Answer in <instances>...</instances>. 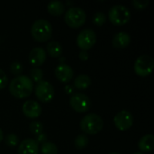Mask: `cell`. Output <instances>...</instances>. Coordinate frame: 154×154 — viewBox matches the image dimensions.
Masks as SVG:
<instances>
[{
  "label": "cell",
  "mask_w": 154,
  "mask_h": 154,
  "mask_svg": "<svg viewBox=\"0 0 154 154\" xmlns=\"http://www.w3.org/2000/svg\"><path fill=\"white\" fill-rule=\"evenodd\" d=\"M33 90V82L25 75H19L12 79L9 85V92L17 98H25L31 96Z\"/></svg>",
  "instance_id": "1"
},
{
  "label": "cell",
  "mask_w": 154,
  "mask_h": 154,
  "mask_svg": "<svg viewBox=\"0 0 154 154\" xmlns=\"http://www.w3.org/2000/svg\"><path fill=\"white\" fill-rule=\"evenodd\" d=\"M31 33L32 38L40 42L48 41L52 35V26L45 19H38L32 24Z\"/></svg>",
  "instance_id": "2"
},
{
  "label": "cell",
  "mask_w": 154,
  "mask_h": 154,
  "mask_svg": "<svg viewBox=\"0 0 154 154\" xmlns=\"http://www.w3.org/2000/svg\"><path fill=\"white\" fill-rule=\"evenodd\" d=\"M104 127V121L97 114H88L80 121V129L87 134H97Z\"/></svg>",
  "instance_id": "3"
},
{
  "label": "cell",
  "mask_w": 154,
  "mask_h": 154,
  "mask_svg": "<svg viewBox=\"0 0 154 154\" xmlns=\"http://www.w3.org/2000/svg\"><path fill=\"white\" fill-rule=\"evenodd\" d=\"M108 17L113 24L121 26L125 25L130 21L131 12L123 5H116L110 8L108 12Z\"/></svg>",
  "instance_id": "4"
},
{
  "label": "cell",
  "mask_w": 154,
  "mask_h": 154,
  "mask_svg": "<svg viewBox=\"0 0 154 154\" xmlns=\"http://www.w3.org/2000/svg\"><path fill=\"white\" fill-rule=\"evenodd\" d=\"M87 19L85 11L79 6H71L68 9L64 15V21L68 26L71 28H79L82 26Z\"/></svg>",
  "instance_id": "5"
},
{
  "label": "cell",
  "mask_w": 154,
  "mask_h": 154,
  "mask_svg": "<svg viewBox=\"0 0 154 154\" xmlns=\"http://www.w3.org/2000/svg\"><path fill=\"white\" fill-rule=\"evenodd\" d=\"M154 68L153 58L150 55L143 54L138 57L134 63V72L140 77H147L152 74Z\"/></svg>",
  "instance_id": "6"
},
{
  "label": "cell",
  "mask_w": 154,
  "mask_h": 154,
  "mask_svg": "<svg viewBox=\"0 0 154 154\" xmlns=\"http://www.w3.org/2000/svg\"><path fill=\"white\" fill-rule=\"evenodd\" d=\"M70 106L78 113H85L90 109L91 101L89 97L82 93H73L69 98Z\"/></svg>",
  "instance_id": "7"
},
{
  "label": "cell",
  "mask_w": 154,
  "mask_h": 154,
  "mask_svg": "<svg viewBox=\"0 0 154 154\" xmlns=\"http://www.w3.org/2000/svg\"><path fill=\"white\" fill-rule=\"evenodd\" d=\"M76 42L81 51H88L97 42V34L91 29H84L77 36Z\"/></svg>",
  "instance_id": "8"
},
{
  "label": "cell",
  "mask_w": 154,
  "mask_h": 154,
  "mask_svg": "<svg viewBox=\"0 0 154 154\" xmlns=\"http://www.w3.org/2000/svg\"><path fill=\"white\" fill-rule=\"evenodd\" d=\"M35 96L40 101L48 103L54 97V88L49 81L41 80L35 87Z\"/></svg>",
  "instance_id": "9"
},
{
  "label": "cell",
  "mask_w": 154,
  "mask_h": 154,
  "mask_svg": "<svg viewBox=\"0 0 154 154\" xmlns=\"http://www.w3.org/2000/svg\"><path fill=\"white\" fill-rule=\"evenodd\" d=\"M114 123L116 127L120 131H126L130 129L134 123L133 115L126 110L118 112L114 117Z\"/></svg>",
  "instance_id": "10"
},
{
  "label": "cell",
  "mask_w": 154,
  "mask_h": 154,
  "mask_svg": "<svg viewBox=\"0 0 154 154\" xmlns=\"http://www.w3.org/2000/svg\"><path fill=\"white\" fill-rule=\"evenodd\" d=\"M54 73L56 79L63 83L69 82L74 76V72L71 67L65 63H60V65H58L55 69Z\"/></svg>",
  "instance_id": "11"
},
{
  "label": "cell",
  "mask_w": 154,
  "mask_h": 154,
  "mask_svg": "<svg viewBox=\"0 0 154 154\" xmlns=\"http://www.w3.org/2000/svg\"><path fill=\"white\" fill-rule=\"evenodd\" d=\"M46 60V51L42 47L33 48L29 53V61L34 68H39Z\"/></svg>",
  "instance_id": "12"
},
{
  "label": "cell",
  "mask_w": 154,
  "mask_h": 154,
  "mask_svg": "<svg viewBox=\"0 0 154 154\" xmlns=\"http://www.w3.org/2000/svg\"><path fill=\"white\" fill-rule=\"evenodd\" d=\"M23 113L28 118H37L42 114V108L38 102L28 100L23 105Z\"/></svg>",
  "instance_id": "13"
},
{
  "label": "cell",
  "mask_w": 154,
  "mask_h": 154,
  "mask_svg": "<svg viewBox=\"0 0 154 154\" xmlns=\"http://www.w3.org/2000/svg\"><path fill=\"white\" fill-rule=\"evenodd\" d=\"M39 146L34 139L23 140L18 147V154H38Z\"/></svg>",
  "instance_id": "14"
},
{
  "label": "cell",
  "mask_w": 154,
  "mask_h": 154,
  "mask_svg": "<svg viewBox=\"0 0 154 154\" xmlns=\"http://www.w3.org/2000/svg\"><path fill=\"white\" fill-rule=\"evenodd\" d=\"M131 42V36L125 32H117L112 40V44L116 49H124L127 47Z\"/></svg>",
  "instance_id": "15"
},
{
  "label": "cell",
  "mask_w": 154,
  "mask_h": 154,
  "mask_svg": "<svg viewBox=\"0 0 154 154\" xmlns=\"http://www.w3.org/2000/svg\"><path fill=\"white\" fill-rule=\"evenodd\" d=\"M138 148L141 152H152L154 149L153 135L152 134H146V135L143 136L138 143Z\"/></svg>",
  "instance_id": "16"
},
{
  "label": "cell",
  "mask_w": 154,
  "mask_h": 154,
  "mask_svg": "<svg viewBox=\"0 0 154 154\" xmlns=\"http://www.w3.org/2000/svg\"><path fill=\"white\" fill-rule=\"evenodd\" d=\"M47 10L48 12L54 16H60L64 13L65 10V5L61 1H51L47 5Z\"/></svg>",
  "instance_id": "17"
},
{
  "label": "cell",
  "mask_w": 154,
  "mask_h": 154,
  "mask_svg": "<svg viewBox=\"0 0 154 154\" xmlns=\"http://www.w3.org/2000/svg\"><path fill=\"white\" fill-rule=\"evenodd\" d=\"M73 85L77 89H80V90L87 89L91 85V79L89 76L86 74H80L75 78Z\"/></svg>",
  "instance_id": "18"
},
{
  "label": "cell",
  "mask_w": 154,
  "mask_h": 154,
  "mask_svg": "<svg viewBox=\"0 0 154 154\" xmlns=\"http://www.w3.org/2000/svg\"><path fill=\"white\" fill-rule=\"evenodd\" d=\"M46 51L50 56H51L53 58H59L62 54V46L59 42L52 41V42H50L49 43H47Z\"/></svg>",
  "instance_id": "19"
},
{
  "label": "cell",
  "mask_w": 154,
  "mask_h": 154,
  "mask_svg": "<svg viewBox=\"0 0 154 154\" xmlns=\"http://www.w3.org/2000/svg\"><path fill=\"white\" fill-rule=\"evenodd\" d=\"M42 154H58V147L51 142H45L41 146Z\"/></svg>",
  "instance_id": "20"
},
{
  "label": "cell",
  "mask_w": 154,
  "mask_h": 154,
  "mask_svg": "<svg viewBox=\"0 0 154 154\" xmlns=\"http://www.w3.org/2000/svg\"><path fill=\"white\" fill-rule=\"evenodd\" d=\"M89 143V139L86 134H79L75 138L74 141V144L75 147L79 150L84 149L88 146V144Z\"/></svg>",
  "instance_id": "21"
},
{
  "label": "cell",
  "mask_w": 154,
  "mask_h": 154,
  "mask_svg": "<svg viewBox=\"0 0 154 154\" xmlns=\"http://www.w3.org/2000/svg\"><path fill=\"white\" fill-rule=\"evenodd\" d=\"M31 74V79L32 81H35V82H40L41 80H42V77H43V72L40 68H32L30 71Z\"/></svg>",
  "instance_id": "22"
},
{
  "label": "cell",
  "mask_w": 154,
  "mask_h": 154,
  "mask_svg": "<svg viewBox=\"0 0 154 154\" xmlns=\"http://www.w3.org/2000/svg\"><path fill=\"white\" fill-rule=\"evenodd\" d=\"M43 130V125L39 121H34L30 124V131L32 134L37 135L39 134H42Z\"/></svg>",
  "instance_id": "23"
},
{
  "label": "cell",
  "mask_w": 154,
  "mask_h": 154,
  "mask_svg": "<svg viewBox=\"0 0 154 154\" xmlns=\"http://www.w3.org/2000/svg\"><path fill=\"white\" fill-rule=\"evenodd\" d=\"M106 14L102 12H97L94 16H93V23L94 24L97 25V26H101L106 23Z\"/></svg>",
  "instance_id": "24"
},
{
  "label": "cell",
  "mask_w": 154,
  "mask_h": 154,
  "mask_svg": "<svg viewBox=\"0 0 154 154\" xmlns=\"http://www.w3.org/2000/svg\"><path fill=\"white\" fill-rule=\"evenodd\" d=\"M9 69H10V72H11L12 74L19 76V75L23 72V65H22L20 62H18V61H14V62L11 63Z\"/></svg>",
  "instance_id": "25"
},
{
  "label": "cell",
  "mask_w": 154,
  "mask_h": 154,
  "mask_svg": "<svg viewBox=\"0 0 154 154\" xmlns=\"http://www.w3.org/2000/svg\"><path fill=\"white\" fill-rule=\"evenodd\" d=\"M5 144L9 147H15L19 143V139L14 134H10L5 138Z\"/></svg>",
  "instance_id": "26"
},
{
  "label": "cell",
  "mask_w": 154,
  "mask_h": 154,
  "mask_svg": "<svg viewBox=\"0 0 154 154\" xmlns=\"http://www.w3.org/2000/svg\"><path fill=\"white\" fill-rule=\"evenodd\" d=\"M149 5L148 0H134L133 1V5L136 9H145Z\"/></svg>",
  "instance_id": "27"
},
{
  "label": "cell",
  "mask_w": 154,
  "mask_h": 154,
  "mask_svg": "<svg viewBox=\"0 0 154 154\" xmlns=\"http://www.w3.org/2000/svg\"><path fill=\"white\" fill-rule=\"evenodd\" d=\"M7 83H8L7 76L5 73V71L0 69V90L5 88L7 86Z\"/></svg>",
  "instance_id": "28"
},
{
  "label": "cell",
  "mask_w": 154,
  "mask_h": 154,
  "mask_svg": "<svg viewBox=\"0 0 154 154\" xmlns=\"http://www.w3.org/2000/svg\"><path fill=\"white\" fill-rule=\"evenodd\" d=\"M35 142L37 143V144H42L44 143L45 142H47V135L43 133L42 134H39L36 135V138H35Z\"/></svg>",
  "instance_id": "29"
},
{
  "label": "cell",
  "mask_w": 154,
  "mask_h": 154,
  "mask_svg": "<svg viewBox=\"0 0 154 154\" xmlns=\"http://www.w3.org/2000/svg\"><path fill=\"white\" fill-rule=\"evenodd\" d=\"M79 57L80 60H82V61H85V60H87L88 59L89 55H88V52L87 51H81L79 52Z\"/></svg>",
  "instance_id": "30"
},
{
  "label": "cell",
  "mask_w": 154,
  "mask_h": 154,
  "mask_svg": "<svg viewBox=\"0 0 154 154\" xmlns=\"http://www.w3.org/2000/svg\"><path fill=\"white\" fill-rule=\"evenodd\" d=\"M64 91L66 94H69V95L73 94L74 93V88L71 85H66L64 87Z\"/></svg>",
  "instance_id": "31"
},
{
  "label": "cell",
  "mask_w": 154,
  "mask_h": 154,
  "mask_svg": "<svg viewBox=\"0 0 154 154\" xmlns=\"http://www.w3.org/2000/svg\"><path fill=\"white\" fill-rule=\"evenodd\" d=\"M3 139H4V134H3V131H2V129L0 128V143L3 141Z\"/></svg>",
  "instance_id": "32"
},
{
  "label": "cell",
  "mask_w": 154,
  "mask_h": 154,
  "mask_svg": "<svg viewBox=\"0 0 154 154\" xmlns=\"http://www.w3.org/2000/svg\"><path fill=\"white\" fill-rule=\"evenodd\" d=\"M64 60H65L64 57H61V59H60V63H62V62H63Z\"/></svg>",
  "instance_id": "33"
},
{
  "label": "cell",
  "mask_w": 154,
  "mask_h": 154,
  "mask_svg": "<svg viewBox=\"0 0 154 154\" xmlns=\"http://www.w3.org/2000/svg\"><path fill=\"white\" fill-rule=\"evenodd\" d=\"M134 154H143V152H135V153H134Z\"/></svg>",
  "instance_id": "34"
},
{
  "label": "cell",
  "mask_w": 154,
  "mask_h": 154,
  "mask_svg": "<svg viewBox=\"0 0 154 154\" xmlns=\"http://www.w3.org/2000/svg\"><path fill=\"white\" fill-rule=\"evenodd\" d=\"M109 154H119V153H117V152H111V153H109Z\"/></svg>",
  "instance_id": "35"
}]
</instances>
